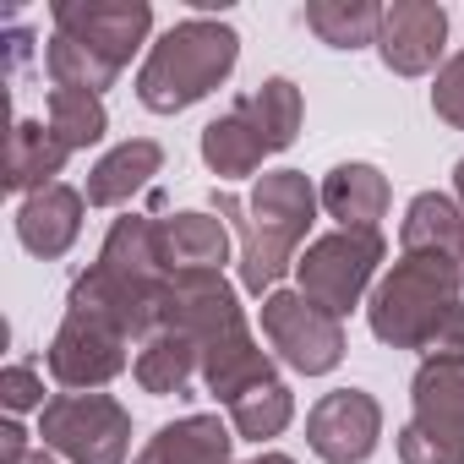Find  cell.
Wrapping results in <instances>:
<instances>
[{
	"mask_svg": "<svg viewBox=\"0 0 464 464\" xmlns=\"http://www.w3.org/2000/svg\"><path fill=\"white\" fill-rule=\"evenodd\" d=\"M323 197V213L339 218V229H377L388 218V202H393V186L377 164L366 159H350V164H334L317 186Z\"/></svg>",
	"mask_w": 464,
	"mask_h": 464,
	"instance_id": "cell-16",
	"label": "cell"
},
{
	"mask_svg": "<svg viewBox=\"0 0 464 464\" xmlns=\"http://www.w3.org/2000/svg\"><path fill=\"white\" fill-rule=\"evenodd\" d=\"M459 274H464V257H459Z\"/></svg>",
	"mask_w": 464,
	"mask_h": 464,
	"instance_id": "cell-34",
	"label": "cell"
},
{
	"mask_svg": "<svg viewBox=\"0 0 464 464\" xmlns=\"http://www.w3.org/2000/svg\"><path fill=\"white\" fill-rule=\"evenodd\" d=\"M236 110L263 131V142H268L274 153H285V148L301 137V115H306L301 88H295L290 77H268V82H257L252 93L236 99Z\"/></svg>",
	"mask_w": 464,
	"mask_h": 464,
	"instance_id": "cell-23",
	"label": "cell"
},
{
	"mask_svg": "<svg viewBox=\"0 0 464 464\" xmlns=\"http://www.w3.org/2000/svg\"><path fill=\"white\" fill-rule=\"evenodd\" d=\"M82 208H88V197L77 186H66V180L23 197L17 202V241L44 263L66 257L77 246V236H82Z\"/></svg>",
	"mask_w": 464,
	"mask_h": 464,
	"instance_id": "cell-14",
	"label": "cell"
},
{
	"mask_svg": "<svg viewBox=\"0 0 464 464\" xmlns=\"http://www.w3.org/2000/svg\"><path fill=\"white\" fill-rule=\"evenodd\" d=\"M404 464H464V355H426L410 377V420L399 426Z\"/></svg>",
	"mask_w": 464,
	"mask_h": 464,
	"instance_id": "cell-5",
	"label": "cell"
},
{
	"mask_svg": "<svg viewBox=\"0 0 464 464\" xmlns=\"http://www.w3.org/2000/svg\"><path fill=\"white\" fill-rule=\"evenodd\" d=\"M236 61H241V34L224 17H186L148 44L137 72V99L153 115H180L202 104L213 88H224Z\"/></svg>",
	"mask_w": 464,
	"mask_h": 464,
	"instance_id": "cell-4",
	"label": "cell"
},
{
	"mask_svg": "<svg viewBox=\"0 0 464 464\" xmlns=\"http://www.w3.org/2000/svg\"><path fill=\"white\" fill-rule=\"evenodd\" d=\"M66 159H72V148L50 131V121L23 115L12 126V142H6V191L34 197V191L55 186V175L66 169Z\"/></svg>",
	"mask_w": 464,
	"mask_h": 464,
	"instance_id": "cell-19",
	"label": "cell"
},
{
	"mask_svg": "<svg viewBox=\"0 0 464 464\" xmlns=\"http://www.w3.org/2000/svg\"><path fill=\"white\" fill-rule=\"evenodd\" d=\"M50 23H55V34L88 44L93 55H104L110 66L126 72L131 55L153 34V6L148 0H55Z\"/></svg>",
	"mask_w": 464,
	"mask_h": 464,
	"instance_id": "cell-11",
	"label": "cell"
},
{
	"mask_svg": "<svg viewBox=\"0 0 464 464\" xmlns=\"http://www.w3.org/2000/svg\"><path fill=\"white\" fill-rule=\"evenodd\" d=\"M236 426L229 415H180L148 437L131 464H236Z\"/></svg>",
	"mask_w": 464,
	"mask_h": 464,
	"instance_id": "cell-17",
	"label": "cell"
},
{
	"mask_svg": "<svg viewBox=\"0 0 464 464\" xmlns=\"http://www.w3.org/2000/svg\"><path fill=\"white\" fill-rule=\"evenodd\" d=\"M39 437L66 464H126L131 415L110 393H55L39 410Z\"/></svg>",
	"mask_w": 464,
	"mask_h": 464,
	"instance_id": "cell-7",
	"label": "cell"
},
{
	"mask_svg": "<svg viewBox=\"0 0 464 464\" xmlns=\"http://www.w3.org/2000/svg\"><path fill=\"white\" fill-rule=\"evenodd\" d=\"M44 121H50V131H55L72 153L104 142V131H110V110H104V99H93V93H66V88H50V99H44Z\"/></svg>",
	"mask_w": 464,
	"mask_h": 464,
	"instance_id": "cell-27",
	"label": "cell"
},
{
	"mask_svg": "<svg viewBox=\"0 0 464 464\" xmlns=\"http://www.w3.org/2000/svg\"><path fill=\"white\" fill-rule=\"evenodd\" d=\"M431 110H437V121H448L453 131H464V50L442 61V72H437V82H431Z\"/></svg>",
	"mask_w": 464,
	"mask_h": 464,
	"instance_id": "cell-29",
	"label": "cell"
},
{
	"mask_svg": "<svg viewBox=\"0 0 464 464\" xmlns=\"http://www.w3.org/2000/svg\"><path fill=\"white\" fill-rule=\"evenodd\" d=\"M442 50H448V12L437 0H393V6H382L377 55L393 77L442 72Z\"/></svg>",
	"mask_w": 464,
	"mask_h": 464,
	"instance_id": "cell-13",
	"label": "cell"
},
{
	"mask_svg": "<svg viewBox=\"0 0 464 464\" xmlns=\"http://www.w3.org/2000/svg\"><path fill=\"white\" fill-rule=\"evenodd\" d=\"M34 448H28V431H23V420L12 415L6 426H0V464H23Z\"/></svg>",
	"mask_w": 464,
	"mask_h": 464,
	"instance_id": "cell-30",
	"label": "cell"
},
{
	"mask_svg": "<svg viewBox=\"0 0 464 464\" xmlns=\"http://www.w3.org/2000/svg\"><path fill=\"white\" fill-rule=\"evenodd\" d=\"M323 197L306 180V169H263L246 197L213 191V213L236 229V252H241V290L246 295H274L285 274L301 263V241L317 218Z\"/></svg>",
	"mask_w": 464,
	"mask_h": 464,
	"instance_id": "cell-1",
	"label": "cell"
},
{
	"mask_svg": "<svg viewBox=\"0 0 464 464\" xmlns=\"http://www.w3.org/2000/svg\"><path fill=\"white\" fill-rule=\"evenodd\" d=\"M453 202H459V208H464V159H459V164H453Z\"/></svg>",
	"mask_w": 464,
	"mask_h": 464,
	"instance_id": "cell-31",
	"label": "cell"
},
{
	"mask_svg": "<svg viewBox=\"0 0 464 464\" xmlns=\"http://www.w3.org/2000/svg\"><path fill=\"white\" fill-rule=\"evenodd\" d=\"M229 246H236V229L218 213L186 208V213H164L159 218V252L169 274H224Z\"/></svg>",
	"mask_w": 464,
	"mask_h": 464,
	"instance_id": "cell-15",
	"label": "cell"
},
{
	"mask_svg": "<svg viewBox=\"0 0 464 464\" xmlns=\"http://www.w3.org/2000/svg\"><path fill=\"white\" fill-rule=\"evenodd\" d=\"M224 415H229V426H236V437H246V442H268V437H279V431L295 420V393L274 377V382L246 388L236 404H224Z\"/></svg>",
	"mask_w": 464,
	"mask_h": 464,
	"instance_id": "cell-26",
	"label": "cell"
},
{
	"mask_svg": "<svg viewBox=\"0 0 464 464\" xmlns=\"http://www.w3.org/2000/svg\"><path fill=\"white\" fill-rule=\"evenodd\" d=\"M263 339L301 377H328L344 361V323L317 301H306L301 290L263 295Z\"/></svg>",
	"mask_w": 464,
	"mask_h": 464,
	"instance_id": "cell-8",
	"label": "cell"
},
{
	"mask_svg": "<svg viewBox=\"0 0 464 464\" xmlns=\"http://www.w3.org/2000/svg\"><path fill=\"white\" fill-rule=\"evenodd\" d=\"M246 464H295L290 453H257V459H246Z\"/></svg>",
	"mask_w": 464,
	"mask_h": 464,
	"instance_id": "cell-32",
	"label": "cell"
},
{
	"mask_svg": "<svg viewBox=\"0 0 464 464\" xmlns=\"http://www.w3.org/2000/svg\"><path fill=\"white\" fill-rule=\"evenodd\" d=\"M131 339L99 317H82V312H66L50 350H44V366L50 377L66 388V393H99L104 382H115L126 366H131Z\"/></svg>",
	"mask_w": 464,
	"mask_h": 464,
	"instance_id": "cell-10",
	"label": "cell"
},
{
	"mask_svg": "<svg viewBox=\"0 0 464 464\" xmlns=\"http://www.w3.org/2000/svg\"><path fill=\"white\" fill-rule=\"evenodd\" d=\"M202 164L218 175V180H241V175H257L263 169V159H274V148L263 142V131L229 104L218 121H208L202 126Z\"/></svg>",
	"mask_w": 464,
	"mask_h": 464,
	"instance_id": "cell-20",
	"label": "cell"
},
{
	"mask_svg": "<svg viewBox=\"0 0 464 464\" xmlns=\"http://www.w3.org/2000/svg\"><path fill=\"white\" fill-rule=\"evenodd\" d=\"M464 274L453 257L399 252V263L366 295V328L388 350L464 355Z\"/></svg>",
	"mask_w": 464,
	"mask_h": 464,
	"instance_id": "cell-2",
	"label": "cell"
},
{
	"mask_svg": "<svg viewBox=\"0 0 464 464\" xmlns=\"http://www.w3.org/2000/svg\"><path fill=\"white\" fill-rule=\"evenodd\" d=\"M23 464H61V459H55V453H50V448H34V453H28V459H23Z\"/></svg>",
	"mask_w": 464,
	"mask_h": 464,
	"instance_id": "cell-33",
	"label": "cell"
},
{
	"mask_svg": "<svg viewBox=\"0 0 464 464\" xmlns=\"http://www.w3.org/2000/svg\"><path fill=\"white\" fill-rule=\"evenodd\" d=\"M382 257H388L382 229H334V236L306 241V252L295 263V290L344 323L377 290Z\"/></svg>",
	"mask_w": 464,
	"mask_h": 464,
	"instance_id": "cell-6",
	"label": "cell"
},
{
	"mask_svg": "<svg viewBox=\"0 0 464 464\" xmlns=\"http://www.w3.org/2000/svg\"><path fill=\"white\" fill-rule=\"evenodd\" d=\"M0 404H6V415H28V410H44V372L28 366V361H12L6 372H0Z\"/></svg>",
	"mask_w": 464,
	"mask_h": 464,
	"instance_id": "cell-28",
	"label": "cell"
},
{
	"mask_svg": "<svg viewBox=\"0 0 464 464\" xmlns=\"http://www.w3.org/2000/svg\"><path fill=\"white\" fill-rule=\"evenodd\" d=\"M164 285H169V268H164V252H159V218L126 213V218L110 224L99 257L72 279L66 312L99 317V323L121 328L126 339H148Z\"/></svg>",
	"mask_w": 464,
	"mask_h": 464,
	"instance_id": "cell-3",
	"label": "cell"
},
{
	"mask_svg": "<svg viewBox=\"0 0 464 464\" xmlns=\"http://www.w3.org/2000/svg\"><path fill=\"white\" fill-rule=\"evenodd\" d=\"M44 77H50V88L104 99V88H115V77H121V66H110V61H104V55H93L88 44H77V39L55 34V39L44 44Z\"/></svg>",
	"mask_w": 464,
	"mask_h": 464,
	"instance_id": "cell-25",
	"label": "cell"
},
{
	"mask_svg": "<svg viewBox=\"0 0 464 464\" xmlns=\"http://www.w3.org/2000/svg\"><path fill=\"white\" fill-rule=\"evenodd\" d=\"M241 328H246V312L224 274H169V285L159 290L153 334H180L197 344V355Z\"/></svg>",
	"mask_w": 464,
	"mask_h": 464,
	"instance_id": "cell-9",
	"label": "cell"
},
{
	"mask_svg": "<svg viewBox=\"0 0 464 464\" xmlns=\"http://www.w3.org/2000/svg\"><path fill=\"white\" fill-rule=\"evenodd\" d=\"M159 169H164V148L153 137H126L88 169L82 197H88V208H126L137 191L153 186Z\"/></svg>",
	"mask_w": 464,
	"mask_h": 464,
	"instance_id": "cell-18",
	"label": "cell"
},
{
	"mask_svg": "<svg viewBox=\"0 0 464 464\" xmlns=\"http://www.w3.org/2000/svg\"><path fill=\"white\" fill-rule=\"evenodd\" d=\"M131 377L142 393L153 399H180L191 393V382H202V361H197V344L180 339V334H148L137 344V361H131Z\"/></svg>",
	"mask_w": 464,
	"mask_h": 464,
	"instance_id": "cell-22",
	"label": "cell"
},
{
	"mask_svg": "<svg viewBox=\"0 0 464 464\" xmlns=\"http://www.w3.org/2000/svg\"><path fill=\"white\" fill-rule=\"evenodd\" d=\"M301 17L317 34V44H328V50H366V44H377V28H382L377 0H306Z\"/></svg>",
	"mask_w": 464,
	"mask_h": 464,
	"instance_id": "cell-24",
	"label": "cell"
},
{
	"mask_svg": "<svg viewBox=\"0 0 464 464\" xmlns=\"http://www.w3.org/2000/svg\"><path fill=\"white\" fill-rule=\"evenodd\" d=\"M399 246L404 252H431V257H464V208L448 191H420L404 208L399 224Z\"/></svg>",
	"mask_w": 464,
	"mask_h": 464,
	"instance_id": "cell-21",
	"label": "cell"
},
{
	"mask_svg": "<svg viewBox=\"0 0 464 464\" xmlns=\"http://www.w3.org/2000/svg\"><path fill=\"white\" fill-rule=\"evenodd\" d=\"M306 442L323 464H366L382 442V404L366 388H334L306 410Z\"/></svg>",
	"mask_w": 464,
	"mask_h": 464,
	"instance_id": "cell-12",
	"label": "cell"
}]
</instances>
